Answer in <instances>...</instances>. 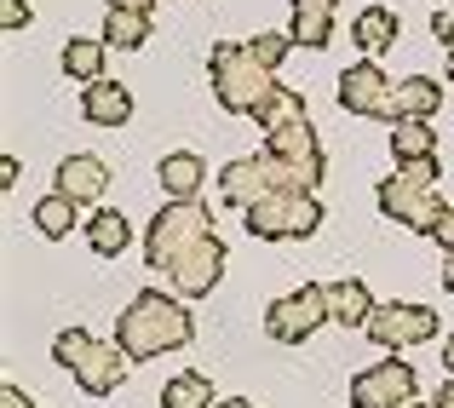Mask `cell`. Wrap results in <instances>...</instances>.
<instances>
[{
	"instance_id": "obj_1",
	"label": "cell",
	"mask_w": 454,
	"mask_h": 408,
	"mask_svg": "<svg viewBox=\"0 0 454 408\" xmlns=\"http://www.w3.org/2000/svg\"><path fill=\"white\" fill-rule=\"evenodd\" d=\"M190 333H196V322H190L184 294H161V287H145V294L121 310V322H115V345H121L133 363H150V357H161V351H184Z\"/></svg>"
},
{
	"instance_id": "obj_2",
	"label": "cell",
	"mask_w": 454,
	"mask_h": 408,
	"mask_svg": "<svg viewBox=\"0 0 454 408\" xmlns=\"http://www.w3.org/2000/svg\"><path fill=\"white\" fill-rule=\"evenodd\" d=\"M374 201L391 224L432 236L437 213H443V201H437V155H426V161H397V173L380 178Z\"/></svg>"
},
{
	"instance_id": "obj_3",
	"label": "cell",
	"mask_w": 454,
	"mask_h": 408,
	"mask_svg": "<svg viewBox=\"0 0 454 408\" xmlns=\"http://www.w3.org/2000/svg\"><path fill=\"white\" fill-rule=\"evenodd\" d=\"M207 75H213V98H219V110L231 115H254L259 104H265V92L277 87V69H265L254 52H247V41H219L207 52Z\"/></svg>"
},
{
	"instance_id": "obj_4",
	"label": "cell",
	"mask_w": 454,
	"mask_h": 408,
	"mask_svg": "<svg viewBox=\"0 0 454 408\" xmlns=\"http://www.w3.org/2000/svg\"><path fill=\"white\" fill-rule=\"evenodd\" d=\"M52 357H58V368H69V374L81 380V391H87V397H110V391L121 386L127 363H133L121 345L92 340L87 328H64V333L52 340Z\"/></svg>"
},
{
	"instance_id": "obj_5",
	"label": "cell",
	"mask_w": 454,
	"mask_h": 408,
	"mask_svg": "<svg viewBox=\"0 0 454 408\" xmlns=\"http://www.w3.org/2000/svg\"><path fill=\"white\" fill-rule=\"evenodd\" d=\"M207 236H219L213 231V208H201V201H167L145 231V265L167 271L178 254H190V247L207 242Z\"/></svg>"
},
{
	"instance_id": "obj_6",
	"label": "cell",
	"mask_w": 454,
	"mask_h": 408,
	"mask_svg": "<svg viewBox=\"0 0 454 408\" xmlns=\"http://www.w3.org/2000/svg\"><path fill=\"white\" fill-rule=\"evenodd\" d=\"M242 219L259 242H305L322 224V208H317V190H277V196L254 201Z\"/></svg>"
},
{
	"instance_id": "obj_7",
	"label": "cell",
	"mask_w": 454,
	"mask_h": 408,
	"mask_svg": "<svg viewBox=\"0 0 454 408\" xmlns=\"http://www.w3.org/2000/svg\"><path fill=\"white\" fill-rule=\"evenodd\" d=\"M322 322H333V310H328V282H305V287L282 294L277 305L265 310V333H270V340H282V345H305L310 333L322 328Z\"/></svg>"
},
{
	"instance_id": "obj_8",
	"label": "cell",
	"mask_w": 454,
	"mask_h": 408,
	"mask_svg": "<svg viewBox=\"0 0 454 408\" xmlns=\"http://www.w3.org/2000/svg\"><path fill=\"white\" fill-rule=\"evenodd\" d=\"M277 190H294V184H288V173H282V161L270 150L242 155V161H231L219 173V196H224V208H236V213H247L254 201L277 196Z\"/></svg>"
},
{
	"instance_id": "obj_9",
	"label": "cell",
	"mask_w": 454,
	"mask_h": 408,
	"mask_svg": "<svg viewBox=\"0 0 454 408\" xmlns=\"http://www.w3.org/2000/svg\"><path fill=\"white\" fill-rule=\"evenodd\" d=\"M265 150L282 161V173H288L294 190H317L322 173H328V161H322V144H317V133H310V122H294V127L265 133Z\"/></svg>"
},
{
	"instance_id": "obj_10",
	"label": "cell",
	"mask_w": 454,
	"mask_h": 408,
	"mask_svg": "<svg viewBox=\"0 0 454 408\" xmlns=\"http://www.w3.org/2000/svg\"><path fill=\"white\" fill-rule=\"evenodd\" d=\"M368 340L380 351H409V345L437 340V310L432 305H374L368 317Z\"/></svg>"
},
{
	"instance_id": "obj_11",
	"label": "cell",
	"mask_w": 454,
	"mask_h": 408,
	"mask_svg": "<svg viewBox=\"0 0 454 408\" xmlns=\"http://www.w3.org/2000/svg\"><path fill=\"white\" fill-rule=\"evenodd\" d=\"M414 403V368L403 357H380L374 368L351 380V408H409Z\"/></svg>"
},
{
	"instance_id": "obj_12",
	"label": "cell",
	"mask_w": 454,
	"mask_h": 408,
	"mask_svg": "<svg viewBox=\"0 0 454 408\" xmlns=\"http://www.w3.org/2000/svg\"><path fill=\"white\" fill-rule=\"evenodd\" d=\"M340 110L363 115V122H397L391 115V75L374 58H363V64H351L340 75Z\"/></svg>"
},
{
	"instance_id": "obj_13",
	"label": "cell",
	"mask_w": 454,
	"mask_h": 408,
	"mask_svg": "<svg viewBox=\"0 0 454 408\" xmlns=\"http://www.w3.org/2000/svg\"><path fill=\"white\" fill-rule=\"evenodd\" d=\"M219 276H224V242H219V236L196 242L190 254H178L173 265H167V282H173V294H184V299L213 294V287H219Z\"/></svg>"
},
{
	"instance_id": "obj_14",
	"label": "cell",
	"mask_w": 454,
	"mask_h": 408,
	"mask_svg": "<svg viewBox=\"0 0 454 408\" xmlns=\"http://www.w3.org/2000/svg\"><path fill=\"white\" fill-rule=\"evenodd\" d=\"M58 190H64L69 201H81V208H92V201L110 190V167H104L98 155H64V161H58Z\"/></svg>"
},
{
	"instance_id": "obj_15",
	"label": "cell",
	"mask_w": 454,
	"mask_h": 408,
	"mask_svg": "<svg viewBox=\"0 0 454 408\" xmlns=\"http://www.w3.org/2000/svg\"><path fill=\"white\" fill-rule=\"evenodd\" d=\"M161 190H167V201H196L201 196V184H207V161L201 155H190V150H173V155H161Z\"/></svg>"
},
{
	"instance_id": "obj_16",
	"label": "cell",
	"mask_w": 454,
	"mask_h": 408,
	"mask_svg": "<svg viewBox=\"0 0 454 408\" xmlns=\"http://www.w3.org/2000/svg\"><path fill=\"white\" fill-rule=\"evenodd\" d=\"M333 6H340V0H294V18H288L294 46L322 52V46L333 41Z\"/></svg>"
},
{
	"instance_id": "obj_17",
	"label": "cell",
	"mask_w": 454,
	"mask_h": 408,
	"mask_svg": "<svg viewBox=\"0 0 454 408\" xmlns=\"http://www.w3.org/2000/svg\"><path fill=\"white\" fill-rule=\"evenodd\" d=\"M81 115H87L92 127H121L127 115H133V92H127L121 81H92V87L81 92Z\"/></svg>"
},
{
	"instance_id": "obj_18",
	"label": "cell",
	"mask_w": 454,
	"mask_h": 408,
	"mask_svg": "<svg viewBox=\"0 0 454 408\" xmlns=\"http://www.w3.org/2000/svg\"><path fill=\"white\" fill-rule=\"evenodd\" d=\"M391 155H397V161H426V155H437L432 115H403V122H391Z\"/></svg>"
},
{
	"instance_id": "obj_19",
	"label": "cell",
	"mask_w": 454,
	"mask_h": 408,
	"mask_svg": "<svg viewBox=\"0 0 454 408\" xmlns=\"http://www.w3.org/2000/svg\"><path fill=\"white\" fill-rule=\"evenodd\" d=\"M127 242H133V224H127V213H87V247L98 259H121Z\"/></svg>"
},
{
	"instance_id": "obj_20",
	"label": "cell",
	"mask_w": 454,
	"mask_h": 408,
	"mask_svg": "<svg viewBox=\"0 0 454 408\" xmlns=\"http://www.w3.org/2000/svg\"><path fill=\"white\" fill-rule=\"evenodd\" d=\"M328 310L340 328H368V317H374V299H368V287L356 282V276H345V282H328Z\"/></svg>"
},
{
	"instance_id": "obj_21",
	"label": "cell",
	"mask_w": 454,
	"mask_h": 408,
	"mask_svg": "<svg viewBox=\"0 0 454 408\" xmlns=\"http://www.w3.org/2000/svg\"><path fill=\"white\" fill-rule=\"evenodd\" d=\"M437 104H443V87H437L432 75H409L391 87V115H437Z\"/></svg>"
},
{
	"instance_id": "obj_22",
	"label": "cell",
	"mask_w": 454,
	"mask_h": 408,
	"mask_svg": "<svg viewBox=\"0 0 454 408\" xmlns=\"http://www.w3.org/2000/svg\"><path fill=\"white\" fill-rule=\"evenodd\" d=\"M254 122L265 127V133H277V127L310 122V110H305V98H300V92H294V87H282V81H277V87L265 92V104H259V110H254Z\"/></svg>"
},
{
	"instance_id": "obj_23",
	"label": "cell",
	"mask_w": 454,
	"mask_h": 408,
	"mask_svg": "<svg viewBox=\"0 0 454 408\" xmlns=\"http://www.w3.org/2000/svg\"><path fill=\"white\" fill-rule=\"evenodd\" d=\"M104 41L133 52L150 41V12H127V6H104Z\"/></svg>"
},
{
	"instance_id": "obj_24",
	"label": "cell",
	"mask_w": 454,
	"mask_h": 408,
	"mask_svg": "<svg viewBox=\"0 0 454 408\" xmlns=\"http://www.w3.org/2000/svg\"><path fill=\"white\" fill-rule=\"evenodd\" d=\"M104 46H110V41H87V35H75V41L64 46V75L81 81V87L104 81Z\"/></svg>"
},
{
	"instance_id": "obj_25",
	"label": "cell",
	"mask_w": 454,
	"mask_h": 408,
	"mask_svg": "<svg viewBox=\"0 0 454 408\" xmlns=\"http://www.w3.org/2000/svg\"><path fill=\"white\" fill-rule=\"evenodd\" d=\"M351 35H356V46H363L368 58H374V52H386V46L397 41V12H386V6H368V12H356Z\"/></svg>"
},
{
	"instance_id": "obj_26",
	"label": "cell",
	"mask_w": 454,
	"mask_h": 408,
	"mask_svg": "<svg viewBox=\"0 0 454 408\" xmlns=\"http://www.w3.org/2000/svg\"><path fill=\"white\" fill-rule=\"evenodd\" d=\"M75 208H81V201H69L64 190L41 196V201H35V231L52 236V242H58V236H69V231H75Z\"/></svg>"
},
{
	"instance_id": "obj_27",
	"label": "cell",
	"mask_w": 454,
	"mask_h": 408,
	"mask_svg": "<svg viewBox=\"0 0 454 408\" xmlns=\"http://www.w3.org/2000/svg\"><path fill=\"white\" fill-rule=\"evenodd\" d=\"M161 408H213V380L207 374H173L161 386Z\"/></svg>"
},
{
	"instance_id": "obj_28",
	"label": "cell",
	"mask_w": 454,
	"mask_h": 408,
	"mask_svg": "<svg viewBox=\"0 0 454 408\" xmlns=\"http://www.w3.org/2000/svg\"><path fill=\"white\" fill-rule=\"evenodd\" d=\"M288 46H294V35H277V29H259L254 41H247V52L259 58L265 69H282V58H288Z\"/></svg>"
},
{
	"instance_id": "obj_29",
	"label": "cell",
	"mask_w": 454,
	"mask_h": 408,
	"mask_svg": "<svg viewBox=\"0 0 454 408\" xmlns=\"http://www.w3.org/2000/svg\"><path fill=\"white\" fill-rule=\"evenodd\" d=\"M432 242L443 247V254L454 247V208H443V213H437V224H432Z\"/></svg>"
},
{
	"instance_id": "obj_30",
	"label": "cell",
	"mask_w": 454,
	"mask_h": 408,
	"mask_svg": "<svg viewBox=\"0 0 454 408\" xmlns=\"http://www.w3.org/2000/svg\"><path fill=\"white\" fill-rule=\"evenodd\" d=\"M432 35H437V46H443V52H454V12H437V18H432Z\"/></svg>"
},
{
	"instance_id": "obj_31",
	"label": "cell",
	"mask_w": 454,
	"mask_h": 408,
	"mask_svg": "<svg viewBox=\"0 0 454 408\" xmlns=\"http://www.w3.org/2000/svg\"><path fill=\"white\" fill-rule=\"evenodd\" d=\"M0 23H6V29H23V23H29V6H23V0H6V6H0Z\"/></svg>"
},
{
	"instance_id": "obj_32",
	"label": "cell",
	"mask_w": 454,
	"mask_h": 408,
	"mask_svg": "<svg viewBox=\"0 0 454 408\" xmlns=\"http://www.w3.org/2000/svg\"><path fill=\"white\" fill-rule=\"evenodd\" d=\"M0 408H35L29 397H23V391L18 386H6V391H0Z\"/></svg>"
},
{
	"instance_id": "obj_33",
	"label": "cell",
	"mask_w": 454,
	"mask_h": 408,
	"mask_svg": "<svg viewBox=\"0 0 454 408\" xmlns=\"http://www.w3.org/2000/svg\"><path fill=\"white\" fill-rule=\"evenodd\" d=\"M443 287H449V294H454V247H449V254H443Z\"/></svg>"
},
{
	"instance_id": "obj_34",
	"label": "cell",
	"mask_w": 454,
	"mask_h": 408,
	"mask_svg": "<svg viewBox=\"0 0 454 408\" xmlns=\"http://www.w3.org/2000/svg\"><path fill=\"white\" fill-rule=\"evenodd\" d=\"M110 6H127V12H150L155 0H110Z\"/></svg>"
},
{
	"instance_id": "obj_35",
	"label": "cell",
	"mask_w": 454,
	"mask_h": 408,
	"mask_svg": "<svg viewBox=\"0 0 454 408\" xmlns=\"http://www.w3.org/2000/svg\"><path fill=\"white\" fill-rule=\"evenodd\" d=\"M432 408H454V386H443V391H437V397H432Z\"/></svg>"
},
{
	"instance_id": "obj_36",
	"label": "cell",
	"mask_w": 454,
	"mask_h": 408,
	"mask_svg": "<svg viewBox=\"0 0 454 408\" xmlns=\"http://www.w3.org/2000/svg\"><path fill=\"white\" fill-rule=\"evenodd\" d=\"M443 368H449V374H454V333H449V340H443Z\"/></svg>"
},
{
	"instance_id": "obj_37",
	"label": "cell",
	"mask_w": 454,
	"mask_h": 408,
	"mask_svg": "<svg viewBox=\"0 0 454 408\" xmlns=\"http://www.w3.org/2000/svg\"><path fill=\"white\" fill-rule=\"evenodd\" d=\"M213 408H254L247 397H224V403H213Z\"/></svg>"
},
{
	"instance_id": "obj_38",
	"label": "cell",
	"mask_w": 454,
	"mask_h": 408,
	"mask_svg": "<svg viewBox=\"0 0 454 408\" xmlns=\"http://www.w3.org/2000/svg\"><path fill=\"white\" fill-rule=\"evenodd\" d=\"M409 408H432V403H420V397H414V403H409Z\"/></svg>"
},
{
	"instance_id": "obj_39",
	"label": "cell",
	"mask_w": 454,
	"mask_h": 408,
	"mask_svg": "<svg viewBox=\"0 0 454 408\" xmlns=\"http://www.w3.org/2000/svg\"><path fill=\"white\" fill-rule=\"evenodd\" d=\"M449 81H454V52H449Z\"/></svg>"
}]
</instances>
